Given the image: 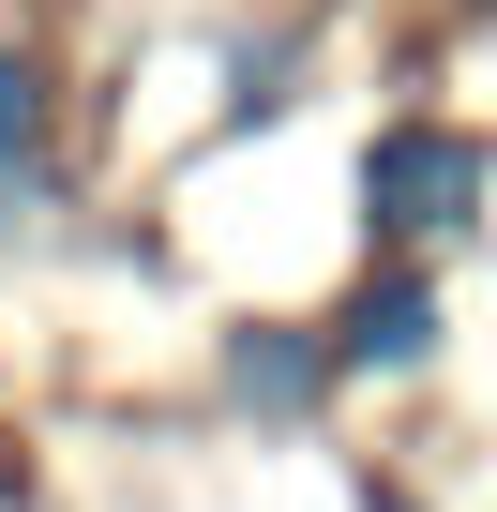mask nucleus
<instances>
[{"label":"nucleus","mask_w":497,"mask_h":512,"mask_svg":"<svg viewBox=\"0 0 497 512\" xmlns=\"http://www.w3.org/2000/svg\"><path fill=\"white\" fill-rule=\"evenodd\" d=\"M377 512H407V497H377Z\"/></svg>","instance_id":"obj_4"},{"label":"nucleus","mask_w":497,"mask_h":512,"mask_svg":"<svg viewBox=\"0 0 497 512\" xmlns=\"http://www.w3.org/2000/svg\"><path fill=\"white\" fill-rule=\"evenodd\" d=\"M422 347H437V287H407V272H392V287H362V302H347V362H422Z\"/></svg>","instance_id":"obj_2"},{"label":"nucleus","mask_w":497,"mask_h":512,"mask_svg":"<svg viewBox=\"0 0 497 512\" xmlns=\"http://www.w3.org/2000/svg\"><path fill=\"white\" fill-rule=\"evenodd\" d=\"M362 196H377V226H392V241H452V226L482 211V151H467V136H422V121H407V136H377Z\"/></svg>","instance_id":"obj_1"},{"label":"nucleus","mask_w":497,"mask_h":512,"mask_svg":"<svg viewBox=\"0 0 497 512\" xmlns=\"http://www.w3.org/2000/svg\"><path fill=\"white\" fill-rule=\"evenodd\" d=\"M31 136H46V91H31L16 46H0V166H31Z\"/></svg>","instance_id":"obj_3"}]
</instances>
